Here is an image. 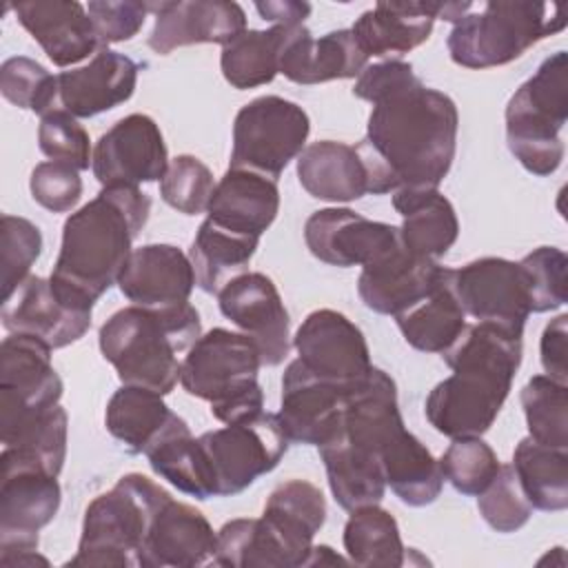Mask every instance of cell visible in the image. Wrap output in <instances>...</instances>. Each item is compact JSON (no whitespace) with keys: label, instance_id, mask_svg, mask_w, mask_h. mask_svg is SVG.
<instances>
[{"label":"cell","instance_id":"6da1fadb","mask_svg":"<svg viewBox=\"0 0 568 568\" xmlns=\"http://www.w3.org/2000/svg\"><path fill=\"white\" fill-rule=\"evenodd\" d=\"M353 95L373 104L366 135L355 146L368 193L437 189L457 151L459 113L453 98L426 87L399 58L366 64Z\"/></svg>","mask_w":568,"mask_h":568},{"label":"cell","instance_id":"7a4b0ae2","mask_svg":"<svg viewBox=\"0 0 568 568\" xmlns=\"http://www.w3.org/2000/svg\"><path fill=\"white\" fill-rule=\"evenodd\" d=\"M149 213L151 197L140 186H102L64 220L60 253L49 275L53 288L67 302L93 311L118 284Z\"/></svg>","mask_w":568,"mask_h":568},{"label":"cell","instance_id":"3957f363","mask_svg":"<svg viewBox=\"0 0 568 568\" xmlns=\"http://www.w3.org/2000/svg\"><path fill=\"white\" fill-rule=\"evenodd\" d=\"M450 377L424 402L428 424L450 437H481L497 419L521 364V335L488 322L466 324L442 353Z\"/></svg>","mask_w":568,"mask_h":568},{"label":"cell","instance_id":"277c9868","mask_svg":"<svg viewBox=\"0 0 568 568\" xmlns=\"http://www.w3.org/2000/svg\"><path fill=\"white\" fill-rule=\"evenodd\" d=\"M200 335V313L189 302L164 308L131 304L100 326L98 344L124 386L169 395L180 382L178 355L186 353Z\"/></svg>","mask_w":568,"mask_h":568},{"label":"cell","instance_id":"5b68a950","mask_svg":"<svg viewBox=\"0 0 568 568\" xmlns=\"http://www.w3.org/2000/svg\"><path fill=\"white\" fill-rule=\"evenodd\" d=\"M169 499L171 495L146 475H122L87 506L78 550L64 566L142 568L149 528Z\"/></svg>","mask_w":568,"mask_h":568},{"label":"cell","instance_id":"8992f818","mask_svg":"<svg viewBox=\"0 0 568 568\" xmlns=\"http://www.w3.org/2000/svg\"><path fill=\"white\" fill-rule=\"evenodd\" d=\"M260 366V348L248 335L217 326L186 351L180 384L191 397L209 402L217 422L235 424L264 410Z\"/></svg>","mask_w":568,"mask_h":568},{"label":"cell","instance_id":"52a82bcc","mask_svg":"<svg viewBox=\"0 0 568 568\" xmlns=\"http://www.w3.org/2000/svg\"><path fill=\"white\" fill-rule=\"evenodd\" d=\"M564 27V7L555 2H481L477 11H468L453 24L446 47L455 64L490 69L521 58L532 44L559 33Z\"/></svg>","mask_w":568,"mask_h":568},{"label":"cell","instance_id":"ba28073f","mask_svg":"<svg viewBox=\"0 0 568 568\" xmlns=\"http://www.w3.org/2000/svg\"><path fill=\"white\" fill-rule=\"evenodd\" d=\"M568 118V55H548L506 104V142L532 175H552L566 155L561 131Z\"/></svg>","mask_w":568,"mask_h":568},{"label":"cell","instance_id":"9c48e42d","mask_svg":"<svg viewBox=\"0 0 568 568\" xmlns=\"http://www.w3.org/2000/svg\"><path fill=\"white\" fill-rule=\"evenodd\" d=\"M311 133L308 113L280 95H260L246 102L233 122L231 169H246L280 180Z\"/></svg>","mask_w":568,"mask_h":568},{"label":"cell","instance_id":"30bf717a","mask_svg":"<svg viewBox=\"0 0 568 568\" xmlns=\"http://www.w3.org/2000/svg\"><path fill=\"white\" fill-rule=\"evenodd\" d=\"M0 566L38 550V532L58 513L62 490L58 475L11 448L0 455Z\"/></svg>","mask_w":568,"mask_h":568},{"label":"cell","instance_id":"8fae6325","mask_svg":"<svg viewBox=\"0 0 568 568\" xmlns=\"http://www.w3.org/2000/svg\"><path fill=\"white\" fill-rule=\"evenodd\" d=\"M213 475L215 497H233L257 477L271 473L288 450V437L277 413L224 424L197 437Z\"/></svg>","mask_w":568,"mask_h":568},{"label":"cell","instance_id":"7c38bea8","mask_svg":"<svg viewBox=\"0 0 568 568\" xmlns=\"http://www.w3.org/2000/svg\"><path fill=\"white\" fill-rule=\"evenodd\" d=\"M297 362L317 379L348 393L357 390L371 375L373 362L364 333L344 313L317 308L295 331Z\"/></svg>","mask_w":568,"mask_h":568},{"label":"cell","instance_id":"4fadbf2b","mask_svg":"<svg viewBox=\"0 0 568 568\" xmlns=\"http://www.w3.org/2000/svg\"><path fill=\"white\" fill-rule=\"evenodd\" d=\"M446 277L466 315L524 335L530 297L519 262L479 257L459 268H446Z\"/></svg>","mask_w":568,"mask_h":568},{"label":"cell","instance_id":"5bb4252c","mask_svg":"<svg viewBox=\"0 0 568 568\" xmlns=\"http://www.w3.org/2000/svg\"><path fill=\"white\" fill-rule=\"evenodd\" d=\"M169 153L158 122L146 113L118 120L93 146L91 171L102 186H140L162 180Z\"/></svg>","mask_w":568,"mask_h":568},{"label":"cell","instance_id":"9a60e30c","mask_svg":"<svg viewBox=\"0 0 568 568\" xmlns=\"http://www.w3.org/2000/svg\"><path fill=\"white\" fill-rule=\"evenodd\" d=\"M217 306L244 335H248L262 357V366H277L291 348L288 311L275 282L264 273H242L217 293Z\"/></svg>","mask_w":568,"mask_h":568},{"label":"cell","instance_id":"2e32d148","mask_svg":"<svg viewBox=\"0 0 568 568\" xmlns=\"http://www.w3.org/2000/svg\"><path fill=\"white\" fill-rule=\"evenodd\" d=\"M473 2H377L351 27L366 58H388L424 44L437 18L457 22Z\"/></svg>","mask_w":568,"mask_h":568},{"label":"cell","instance_id":"e0dca14e","mask_svg":"<svg viewBox=\"0 0 568 568\" xmlns=\"http://www.w3.org/2000/svg\"><path fill=\"white\" fill-rule=\"evenodd\" d=\"M313 257L331 266H366L399 244V229L368 220L346 206L315 211L304 224Z\"/></svg>","mask_w":568,"mask_h":568},{"label":"cell","instance_id":"ac0fdd59","mask_svg":"<svg viewBox=\"0 0 568 568\" xmlns=\"http://www.w3.org/2000/svg\"><path fill=\"white\" fill-rule=\"evenodd\" d=\"M149 13L155 16V24L146 42L160 55L189 44L224 47L246 31L244 9L229 0L149 2Z\"/></svg>","mask_w":568,"mask_h":568},{"label":"cell","instance_id":"d6986e66","mask_svg":"<svg viewBox=\"0 0 568 568\" xmlns=\"http://www.w3.org/2000/svg\"><path fill=\"white\" fill-rule=\"evenodd\" d=\"M0 320L9 333L33 335L55 351L78 342L89 331L91 311L67 302L49 277L29 275L18 291L2 302Z\"/></svg>","mask_w":568,"mask_h":568},{"label":"cell","instance_id":"ffe728a7","mask_svg":"<svg viewBox=\"0 0 568 568\" xmlns=\"http://www.w3.org/2000/svg\"><path fill=\"white\" fill-rule=\"evenodd\" d=\"M140 64L113 49H100L89 64L55 75L53 111L93 118L126 102L138 84Z\"/></svg>","mask_w":568,"mask_h":568},{"label":"cell","instance_id":"44dd1931","mask_svg":"<svg viewBox=\"0 0 568 568\" xmlns=\"http://www.w3.org/2000/svg\"><path fill=\"white\" fill-rule=\"evenodd\" d=\"M348 395V390L313 377L293 359L282 377L277 410L288 442L322 446L337 430Z\"/></svg>","mask_w":568,"mask_h":568},{"label":"cell","instance_id":"7402d4cb","mask_svg":"<svg viewBox=\"0 0 568 568\" xmlns=\"http://www.w3.org/2000/svg\"><path fill=\"white\" fill-rule=\"evenodd\" d=\"M51 346L27 333H9L0 344V408L38 410L60 404L62 379L51 364Z\"/></svg>","mask_w":568,"mask_h":568},{"label":"cell","instance_id":"603a6c76","mask_svg":"<svg viewBox=\"0 0 568 568\" xmlns=\"http://www.w3.org/2000/svg\"><path fill=\"white\" fill-rule=\"evenodd\" d=\"M217 532L209 519L173 497L155 513L146 535L142 568H195L213 564Z\"/></svg>","mask_w":568,"mask_h":568},{"label":"cell","instance_id":"cb8c5ba5","mask_svg":"<svg viewBox=\"0 0 568 568\" xmlns=\"http://www.w3.org/2000/svg\"><path fill=\"white\" fill-rule=\"evenodd\" d=\"M439 271L437 260L413 255L399 240L397 246L362 266L357 293L366 308L395 317L435 286Z\"/></svg>","mask_w":568,"mask_h":568},{"label":"cell","instance_id":"d4e9b609","mask_svg":"<svg viewBox=\"0 0 568 568\" xmlns=\"http://www.w3.org/2000/svg\"><path fill=\"white\" fill-rule=\"evenodd\" d=\"M195 286L189 255L173 244H144L133 248L118 277L120 293L135 306L164 308L186 304Z\"/></svg>","mask_w":568,"mask_h":568},{"label":"cell","instance_id":"484cf974","mask_svg":"<svg viewBox=\"0 0 568 568\" xmlns=\"http://www.w3.org/2000/svg\"><path fill=\"white\" fill-rule=\"evenodd\" d=\"M13 13L55 67L78 64L100 51L93 22L82 2L27 0L13 4Z\"/></svg>","mask_w":568,"mask_h":568},{"label":"cell","instance_id":"4316f807","mask_svg":"<svg viewBox=\"0 0 568 568\" xmlns=\"http://www.w3.org/2000/svg\"><path fill=\"white\" fill-rule=\"evenodd\" d=\"M368 64L351 29H335L320 38L300 24L293 27L280 58V73L297 84L357 78Z\"/></svg>","mask_w":568,"mask_h":568},{"label":"cell","instance_id":"83f0119b","mask_svg":"<svg viewBox=\"0 0 568 568\" xmlns=\"http://www.w3.org/2000/svg\"><path fill=\"white\" fill-rule=\"evenodd\" d=\"M262 519L284 550L288 568H300L306 566L313 537L326 521V499L315 484L288 479L271 490Z\"/></svg>","mask_w":568,"mask_h":568},{"label":"cell","instance_id":"f1b7e54d","mask_svg":"<svg viewBox=\"0 0 568 568\" xmlns=\"http://www.w3.org/2000/svg\"><path fill=\"white\" fill-rule=\"evenodd\" d=\"M280 211L277 182L246 169H226L213 189L206 217L233 233L262 237Z\"/></svg>","mask_w":568,"mask_h":568},{"label":"cell","instance_id":"f546056e","mask_svg":"<svg viewBox=\"0 0 568 568\" xmlns=\"http://www.w3.org/2000/svg\"><path fill=\"white\" fill-rule=\"evenodd\" d=\"M393 206L402 215L399 240L413 255L439 260L457 242L459 220L439 189L395 191Z\"/></svg>","mask_w":568,"mask_h":568},{"label":"cell","instance_id":"4dcf8cb0","mask_svg":"<svg viewBox=\"0 0 568 568\" xmlns=\"http://www.w3.org/2000/svg\"><path fill=\"white\" fill-rule=\"evenodd\" d=\"M302 189L324 202H353L368 193L366 171L355 146L337 140H317L297 155Z\"/></svg>","mask_w":568,"mask_h":568},{"label":"cell","instance_id":"1f68e13d","mask_svg":"<svg viewBox=\"0 0 568 568\" xmlns=\"http://www.w3.org/2000/svg\"><path fill=\"white\" fill-rule=\"evenodd\" d=\"M379 464L386 486L406 506L433 504L444 486L439 459L404 426L395 428L379 448Z\"/></svg>","mask_w":568,"mask_h":568},{"label":"cell","instance_id":"d6a6232c","mask_svg":"<svg viewBox=\"0 0 568 568\" xmlns=\"http://www.w3.org/2000/svg\"><path fill=\"white\" fill-rule=\"evenodd\" d=\"M317 450L326 468L331 493L344 510L351 513L382 501L386 481L377 453L342 437L339 430L317 446Z\"/></svg>","mask_w":568,"mask_h":568},{"label":"cell","instance_id":"836d02e7","mask_svg":"<svg viewBox=\"0 0 568 568\" xmlns=\"http://www.w3.org/2000/svg\"><path fill=\"white\" fill-rule=\"evenodd\" d=\"M67 410L55 404L38 410L0 408L2 446L60 475L67 457Z\"/></svg>","mask_w":568,"mask_h":568},{"label":"cell","instance_id":"e575fe53","mask_svg":"<svg viewBox=\"0 0 568 568\" xmlns=\"http://www.w3.org/2000/svg\"><path fill=\"white\" fill-rule=\"evenodd\" d=\"M406 344L422 353H444L464 331L466 313L455 297L446 266H442L435 286L413 306L395 315Z\"/></svg>","mask_w":568,"mask_h":568},{"label":"cell","instance_id":"d590c367","mask_svg":"<svg viewBox=\"0 0 568 568\" xmlns=\"http://www.w3.org/2000/svg\"><path fill=\"white\" fill-rule=\"evenodd\" d=\"M162 397L155 390L124 384L111 395L104 410V426L126 453L144 455L178 417Z\"/></svg>","mask_w":568,"mask_h":568},{"label":"cell","instance_id":"8d00e7d4","mask_svg":"<svg viewBox=\"0 0 568 568\" xmlns=\"http://www.w3.org/2000/svg\"><path fill=\"white\" fill-rule=\"evenodd\" d=\"M144 455L153 473L166 479L180 493L195 499L215 497L213 475L204 448L200 439L191 435L189 424L180 415Z\"/></svg>","mask_w":568,"mask_h":568},{"label":"cell","instance_id":"74e56055","mask_svg":"<svg viewBox=\"0 0 568 568\" xmlns=\"http://www.w3.org/2000/svg\"><path fill=\"white\" fill-rule=\"evenodd\" d=\"M257 244L260 237L233 233L206 217L200 224L189 251L195 286L209 295H217L231 280L246 273Z\"/></svg>","mask_w":568,"mask_h":568},{"label":"cell","instance_id":"f35d334b","mask_svg":"<svg viewBox=\"0 0 568 568\" xmlns=\"http://www.w3.org/2000/svg\"><path fill=\"white\" fill-rule=\"evenodd\" d=\"M291 29L293 27L284 24H273L271 29H246L224 44L220 53L224 80L240 91L273 82L280 73V58Z\"/></svg>","mask_w":568,"mask_h":568},{"label":"cell","instance_id":"ab89813d","mask_svg":"<svg viewBox=\"0 0 568 568\" xmlns=\"http://www.w3.org/2000/svg\"><path fill=\"white\" fill-rule=\"evenodd\" d=\"M510 466L532 508L557 513L568 506V448L524 437L515 446Z\"/></svg>","mask_w":568,"mask_h":568},{"label":"cell","instance_id":"60d3db41","mask_svg":"<svg viewBox=\"0 0 568 568\" xmlns=\"http://www.w3.org/2000/svg\"><path fill=\"white\" fill-rule=\"evenodd\" d=\"M342 541L348 561L355 566L397 568L406 561L399 526L395 517L379 504L351 510Z\"/></svg>","mask_w":568,"mask_h":568},{"label":"cell","instance_id":"b9f144b4","mask_svg":"<svg viewBox=\"0 0 568 568\" xmlns=\"http://www.w3.org/2000/svg\"><path fill=\"white\" fill-rule=\"evenodd\" d=\"M528 437L539 444L568 448V384L548 375H532L521 388Z\"/></svg>","mask_w":568,"mask_h":568},{"label":"cell","instance_id":"7bdbcfd3","mask_svg":"<svg viewBox=\"0 0 568 568\" xmlns=\"http://www.w3.org/2000/svg\"><path fill=\"white\" fill-rule=\"evenodd\" d=\"M213 564L231 568H288L284 550L280 548L277 539L273 537L262 517L226 521L217 530V550Z\"/></svg>","mask_w":568,"mask_h":568},{"label":"cell","instance_id":"ee69618b","mask_svg":"<svg viewBox=\"0 0 568 568\" xmlns=\"http://www.w3.org/2000/svg\"><path fill=\"white\" fill-rule=\"evenodd\" d=\"M497 453L481 437H457L439 457L444 479L462 495L477 497L499 470Z\"/></svg>","mask_w":568,"mask_h":568},{"label":"cell","instance_id":"f6af8a7d","mask_svg":"<svg viewBox=\"0 0 568 568\" xmlns=\"http://www.w3.org/2000/svg\"><path fill=\"white\" fill-rule=\"evenodd\" d=\"M215 184L211 169L200 158L182 153L169 160L166 173L160 180V195L171 209L197 215L206 211Z\"/></svg>","mask_w":568,"mask_h":568},{"label":"cell","instance_id":"bcb514c9","mask_svg":"<svg viewBox=\"0 0 568 568\" xmlns=\"http://www.w3.org/2000/svg\"><path fill=\"white\" fill-rule=\"evenodd\" d=\"M42 251L40 229L20 215H2L0 226V266H2V302H7L18 286L31 275L33 262Z\"/></svg>","mask_w":568,"mask_h":568},{"label":"cell","instance_id":"7dc6e473","mask_svg":"<svg viewBox=\"0 0 568 568\" xmlns=\"http://www.w3.org/2000/svg\"><path fill=\"white\" fill-rule=\"evenodd\" d=\"M0 93L18 109H29L40 118L53 111L55 75L27 55H13L0 67Z\"/></svg>","mask_w":568,"mask_h":568},{"label":"cell","instance_id":"c3c4849f","mask_svg":"<svg viewBox=\"0 0 568 568\" xmlns=\"http://www.w3.org/2000/svg\"><path fill=\"white\" fill-rule=\"evenodd\" d=\"M519 266L526 277L530 313L555 311L568 300V257L557 246H539L519 260Z\"/></svg>","mask_w":568,"mask_h":568},{"label":"cell","instance_id":"681fc988","mask_svg":"<svg viewBox=\"0 0 568 568\" xmlns=\"http://www.w3.org/2000/svg\"><path fill=\"white\" fill-rule=\"evenodd\" d=\"M477 508L484 521L497 532H515L526 526L532 515V506L510 464L499 466L488 488L477 495Z\"/></svg>","mask_w":568,"mask_h":568},{"label":"cell","instance_id":"f907efd6","mask_svg":"<svg viewBox=\"0 0 568 568\" xmlns=\"http://www.w3.org/2000/svg\"><path fill=\"white\" fill-rule=\"evenodd\" d=\"M38 146L53 162H64L78 171L91 166L93 149L89 133L67 111H49L40 118Z\"/></svg>","mask_w":568,"mask_h":568},{"label":"cell","instance_id":"816d5d0a","mask_svg":"<svg viewBox=\"0 0 568 568\" xmlns=\"http://www.w3.org/2000/svg\"><path fill=\"white\" fill-rule=\"evenodd\" d=\"M31 197L51 213H69L82 195L80 171L64 162H40L29 178Z\"/></svg>","mask_w":568,"mask_h":568},{"label":"cell","instance_id":"f5cc1de1","mask_svg":"<svg viewBox=\"0 0 568 568\" xmlns=\"http://www.w3.org/2000/svg\"><path fill=\"white\" fill-rule=\"evenodd\" d=\"M100 49L138 36L149 13V2L138 0H91L87 4Z\"/></svg>","mask_w":568,"mask_h":568},{"label":"cell","instance_id":"db71d44e","mask_svg":"<svg viewBox=\"0 0 568 568\" xmlns=\"http://www.w3.org/2000/svg\"><path fill=\"white\" fill-rule=\"evenodd\" d=\"M541 366L548 377L557 382H568V315L561 313L550 320L541 333L539 342Z\"/></svg>","mask_w":568,"mask_h":568},{"label":"cell","instance_id":"11a10c76","mask_svg":"<svg viewBox=\"0 0 568 568\" xmlns=\"http://www.w3.org/2000/svg\"><path fill=\"white\" fill-rule=\"evenodd\" d=\"M255 9L264 20H268L273 24H284V27L304 24V20L311 16V4L308 2H295V0L255 2Z\"/></svg>","mask_w":568,"mask_h":568},{"label":"cell","instance_id":"9f6ffc18","mask_svg":"<svg viewBox=\"0 0 568 568\" xmlns=\"http://www.w3.org/2000/svg\"><path fill=\"white\" fill-rule=\"evenodd\" d=\"M324 564L335 566V564H346V559L339 557L331 546H324V544L322 546H313L306 566H324Z\"/></svg>","mask_w":568,"mask_h":568}]
</instances>
